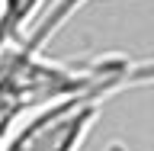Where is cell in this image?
Wrapping results in <instances>:
<instances>
[{
  "mask_svg": "<svg viewBox=\"0 0 154 151\" xmlns=\"http://www.w3.org/2000/svg\"><path fill=\"white\" fill-rule=\"evenodd\" d=\"M106 96L74 93L23 116L7 135L3 151H80L103 113Z\"/></svg>",
  "mask_w": 154,
  "mask_h": 151,
  "instance_id": "obj_1",
  "label": "cell"
},
{
  "mask_svg": "<svg viewBox=\"0 0 154 151\" xmlns=\"http://www.w3.org/2000/svg\"><path fill=\"white\" fill-rule=\"evenodd\" d=\"M84 3H87V0H55V3H51V7H48L45 13L35 19V26L29 29V36H26V42H23V45L32 48V52H42V48L51 42V36H55V32L64 26L67 19H71L77 10L84 7Z\"/></svg>",
  "mask_w": 154,
  "mask_h": 151,
  "instance_id": "obj_3",
  "label": "cell"
},
{
  "mask_svg": "<svg viewBox=\"0 0 154 151\" xmlns=\"http://www.w3.org/2000/svg\"><path fill=\"white\" fill-rule=\"evenodd\" d=\"M0 151H3V145H0Z\"/></svg>",
  "mask_w": 154,
  "mask_h": 151,
  "instance_id": "obj_4",
  "label": "cell"
},
{
  "mask_svg": "<svg viewBox=\"0 0 154 151\" xmlns=\"http://www.w3.org/2000/svg\"><path fill=\"white\" fill-rule=\"evenodd\" d=\"M45 0H0V52L26 42Z\"/></svg>",
  "mask_w": 154,
  "mask_h": 151,
  "instance_id": "obj_2",
  "label": "cell"
}]
</instances>
